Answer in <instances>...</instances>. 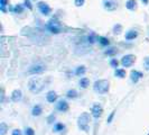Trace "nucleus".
I'll use <instances>...</instances> for the list:
<instances>
[{
    "label": "nucleus",
    "instance_id": "obj_1",
    "mask_svg": "<svg viewBox=\"0 0 149 135\" xmlns=\"http://www.w3.org/2000/svg\"><path fill=\"white\" fill-rule=\"evenodd\" d=\"M91 112H83L79 117H77V127L80 131H83L85 133L90 132V124H91Z\"/></svg>",
    "mask_w": 149,
    "mask_h": 135
},
{
    "label": "nucleus",
    "instance_id": "obj_2",
    "mask_svg": "<svg viewBox=\"0 0 149 135\" xmlns=\"http://www.w3.org/2000/svg\"><path fill=\"white\" fill-rule=\"evenodd\" d=\"M46 30L53 35H58L63 32V25L57 17H52L46 22Z\"/></svg>",
    "mask_w": 149,
    "mask_h": 135
},
{
    "label": "nucleus",
    "instance_id": "obj_3",
    "mask_svg": "<svg viewBox=\"0 0 149 135\" xmlns=\"http://www.w3.org/2000/svg\"><path fill=\"white\" fill-rule=\"evenodd\" d=\"M46 87V82H45L44 79H40V78H31L29 81H28V89L30 92L33 94H39L45 89Z\"/></svg>",
    "mask_w": 149,
    "mask_h": 135
},
{
    "label": "nucleus",
    "instance_id": "obj_4",
    "mask_svg": "<svg viewBox=\"0 0 149 135\" xmlns=\"http://www.w3.org/2000/svg\"><path fill=\"white\" fill-rule=\"evenodd\" d=\"M93 90L97 95H105L110 90V81L107 79H100L93 83Z\"/></svg>",
    "mask_w": 149,
    "mask_h": 135
},
{
    "label": "nucleus",
    "instance_id": "obj_5",
    "mask_svg": "<svg viewBox=\"0 0 149 135\" xmlns=\"http://www.w3.org/2000/svg\"><path fill=\"white\" fill-rule=\"evenodd\" d=\"M136 62V55L134 54H126L120 59V65L122 68H131Z\"/></svg>",
    "mask_w": 149,
    "mask_h": 135
},
{
    "label": "nucleus",
    "instance_id": "obj_6",
    "mask_svg": "<svg viewBox=\"0 0 149 135\" xmlns=\"http://www.w3.org/2000/svg\"><path fill=\"white\" fill-rule=\"evenodd\" d=\"M36 7L39 10V13L42 14V16L48 17V16H51V14H52V8H51V6L47 2H45V1H37Z\"/></svg>",
    "mask_w": 149,
    "mask_h": 135
},
{
    "label": "nucleus",
    "instance_id": "obj_7",
    "mask_svg": "<svg viewBox=\"0 0 149 135\" xmlns=\"http://www.w3.org/2000/svg\"><path fill=\"white\" fill-rule=\"evenodd\" d=\"M55 109L60 112H66L70 110V104L66 99H58L55 103Z\"/></svg>",
    "mask_w": 149,
    "mask_h": 135
},
{
    "label": "nucleus",
    "instance_id": "obj_8",
    "mask_svg": "<svg viewBox=\"0 0 149 135\" xmlns=\"http://www.w3.org/2000/svg\"><path fill=\"white\" fill-rule=\"evenodd\" d=\"M46 71V67L43 63H36L30 65V68L28 69V73L29 75H42Z\"/></svg>",
    "mask_w": 149,
    "mask_h": 135
},
{
    "label": "nucleus",
    "instance_id": "obj_9",
    "mask_svg": "<svg viewBox=\"0 0 149 135\" xmlns=\"http://www.w3.org/2000/svg\"><path fill=\"white\" fill-rule=\"evenodd\" d=\"M102 5H103L104 10L107 11H114L119 8V4L117 0H103Z\"/></svg>",
    "mask_w": 149,
    "mask_h": 135
},
{
    "label": "nucleus",
    "instance_id": "obj_10",
    "mask_svg": "<svg viewBox=\"0 0 149 135\" xmlns=\"http://www.w3.org/2000/svg\"><path fill=\"white\" fill-rule=\"evenodd\" d=\"M103 114V107L100 105V104H94L91 108V115L93 118L99 120Z\"/></svg>",
    "mask_w": 149,
    "mask_h": 135
},
{
    "label": "nucleus",
    "instance_id": "obj_11",
    "mask_svg": "<svg viewBox=\"0 0 149 135\" xmlns=\"http://www.w3.org/2000/svg\"><path fill=\"white\" fill-rule=\"evenodd\" d=\"M143 78V73L139 70H131L130 72V80L132 83H138Z\"/></svg>",
    "mask_w": 149,
    "mask_h": 135
},
{
    "label": "nucleus",
    "instance_id": "obj_12",
    "mask_svg": "<svg viewBox=\"0 0 149 135\" xmlns=\"http://www.w3.org/2000/svg\"><path fill=\"white\" fill-rule=\"evenodd\" d=\"M57 100H58V95H57L56 91L49 90V91L46 94V101H47L48 104H55Z\"/></svg>",
    "mask_w": 149,
    "mask_h": 135
},
{
    "label": "nucleus",
    "instance_id": "obj_13",
    "mask_svg": "<svg viewBox=\"0 0 149 135\" xmlns=\"http://www.w3.org/2000/svg\"><path fill=\"white\" fill-rule=\"evenodd\" d=\"M22 99V91L20 89H15L11 91L10 95V100L13 103H19Z\"/></svg>",
    "mask_w": 149,
    "mask_h": 135
},
{
    "label": "nucleus",
    "instance_id": "obj_14",
    "mask_svg": "<svg viewBox=\"0 0 149 135\" xmlns=\"http://www.w3.org/2000/svg\"><path fill=\"white\" fill-rule=\"evenodd\" d=\"M65 131H66V125H65L64 123L57 122V123H55L54 126H53V132H54V133L63 134V133H65Z\"/></svg>",
    "mask_w": 149,
    "mask_h": 135
},
{
    "label": "nucleus",
    "instance_id": "obj_15",
    "mask_svg": "<svg viewBox=\"0 0 149 135\" xmlns=\"http://www.w3.org/2000/svg\"><path fill=\"white\" fill-rule=\"evenodd\" d=\"M138 35H139V32L137 30H129L126 32V35H125V39L126 41H134L136 38L138 37Z\"/></svg>",
    "mask_w": 149,
    "mask_h": 135
},
{
    "label": "nucleus",
    "instance_id": "obj_16",
    "mask_svg": "<svg viewBox=\"0 0 149 135\" xmlns=\"http://www.w3.org/2000/svg\"><path fill=\"white\" fill-rule=\"evenodd\" d=\"M25 6H24V4H17L15 5L14 7H10L9 6V11H11V13H14L16 15H19V14H22L24 11H25Z\"/></svg>",
    "mask_w": 149,
    "mask_h": 135
},
{
    "label": "nucleus",
    "instance_id": "obj_17",
    "mask_svg": "<svg viewBox=\"0 0 149 135\" xmlns=\"http://www.w3.org/2000/svg\"><path fill=\"white\" fill-rule=\"evenodd\" d=\"M30 112H31V116L33 117H39V116H42V114H43V106L38 105V104L34 105Z\"/></svg>",
    "mask_w": 149,
    "mask_h": 135
},
{
    "label": "nucleus",
    "instance_id": "obj_18",
    "mask_svg": "<svg viewBox=\"0 0 149 135\" xmlns=\"http://www.w3.org/2000/svg\"><path fill=\"white\" fill-rule=\"evenodd\" d=\"M126 8L130 11H136L138 9V2L136 0H127L126 1Z\"/></svg>",
    "mask_w": 149,
    "mask_h": 135
},
{
    "label": "nucleus",
    "instance_id": "obj_19",
    "mask_svg": "<svg viewBox=\"0 0 149 135\" xmlns=\"http://www.w3.org/2000/svg\"><path fill=\"white\" fill-rule=\"evenodd\" d=\"M114 77L116 78H118V79H125L126 78V75H127V72H126V69H123V68H118V69H116L114 70Z\"/></svg>",
    "mask_w": 149,
    "mask_h": 135
},
{
    "label": "nucleus",
    "instance_id": "obj_20",
    "mask_svg": "<svg viewBox=\"0 0 149 135\" xmlns=\"http://www.w3.org/2000/svg\"><path fill=\"white\" fill-rule=\"evenodd\" d=\"M97 43L102 47H109L110 46V39L105 36H97Z\"/></svg>",
    "mask_w": 149,
    "mask_h": 135
},
{
    "label": "nucleus",
    "instance_id": "obj_21",
    "mask_svg": "<svg viewBox=\"0 0 149 135\" xmlns=\"http://www.w3.org/2000/svg\"><path fill=\"white\" fill-rule=\"evenodd\" d=\"M104 55L107 56H110V58H113L114 55H117L119 51H118V49H116V47H112V46H109V47H107L104 50Z\"/></svg>",
    "mask_w": 149,
    "mask_h": 135
},
{
    "label": "nucleus",
    "instance_id": "obj_22",
    "mask_svg": "<svg viewBox=\"0 0 149 135\" xmlns=\"http://www.w3.org/2000/svg\"><path fill=\"white\" fill-rule=\"evenodd\" d=\"M79 87L81 89H88L90 87V79L86 77H83L79 80Z\"/></svg>",
    "mask_w": 149,
    "mask_h": 135
},
{
    "label": "nucleus",
    "instance_id": "obj_23",
    "mask_svg": "<svg viewBox=\"0 0 149 135\" xmlns=\"http://www.w3.org/2000/svg\"><path fill=\"white\" fill-rule=\"evenodd\" d=\"M66 98L67 99H71V100H74L76 98H79V92L76 89H70L66 91Z\"/></svg>",
    "mask_w": 149,
    "mask_h": 135
},
{
    "label": "nucleus",
    "instance_id": "obj_24",
    "mask_svg": "<svg viewBox=\"0 0 149 135\" xmlns=\"http://www.w3.org/2000/svg\"><path fill=\"white\" fill-rule=\"evenodd\" d=\"M86 73V67L85 65H79V67L75 69L74 71V75L76 77H83V75Z\"/></svg>",
    "mask_w": 149,
    "mask_h": 135
},
{
    "label": "nucleus",
    "instance_id": "obj_25",
    "mask_svg": "<svg viewBox=\"0 0 149 135\" xmlns=\"http://www.w3.org/2000/svg\"><path fill=\"white\" fill-rule=\"evenodd\" d=\"M122 32H123V27H122L121 24H116V25L112 27V33H113V35H120Z\"/></svg>",
    "mask_w": 149,
    "mask_h": 135
},
{
    "label": "nucleus",
    "instance_id": "obj_26",
    "mask_svg": "<svg viewBox=\"0 0 149 135\" xmlns=\"http://www.w3.org/2000/svg\"><path fill=\"white\" fill-rule=\"evenodd\" d=\"M85 39H86V42H88L90 45H93L95 42H97V36L95 35V34L91 33V34H89V35L85 37Z\"/></svg>",
    "mask_w": 149,
    "mask_h": 135
},
{
    "label": "nucleus",
    "instance_id": "obj_27",
    "mask_svg": "<svg viewBox=\"0 0 149 135\" xmlns=\"http://www.w3.org/2000/svg\"><path fill=\"white\" fill-rule=\"evenodd\" d=\"M7 7H9V0H0V10H1V13L6 14L8 11Z\"/></svg>",
    "mask_w": 149,
    "mask_h": 135
},
{
    "label": "nucleus",
    "instance_id": "obj_28",
    "mask_svg": "<svg viewBox=\"0 0 149 135\" xmlns=\"http://www.w3.org/2000/svg\"><path fill=\"white\" fill-rule=\"evenodd\" d=\"M8 132V125L6 123H0V135H6Z\"/></svg>",
    "mask_w": 149,
    "mask_h": 135
},
{
    "label": "nucleus",
    "instance_id": "obj_29",
    "mask_svg": "<svg viewBox=\"0 0 149 135\" xmlns=\"http://www.w3.org/2000/svg\"><path fill=\"white\" fill-rule=\"evenodd\" d=\"M109 64H110V67L112 68V69H118L120 65V61L117 60V59H111V60L109 61Z\"/></svg>",
    "mask_w": 149,
    "mask_h": 135
},
{
    "label": "nucleus",
    "instance_id": "obj_30",
    "mask_svg": "<svg viewBox=\"0 0 149 135\" xmlns=\"http://www.w3.org/2000/svg\"><path fill=\"white\" fill-rule=\"evenodd\" d=\"M55 120H56V115H55L54 112H52L51 115H48V116H47V118H46V122H47V124H48V125L55 124V123H54Z\"/></svg>",
    "mask_w": 149,
    "mask_h": 135
},
{
    "label": "nucleus",
    "instance_id": "obj_31",
    "mask_svg": "<svg viewBox=\"0 0 149 135\" xmlns=\"http://www.w3.org/2000/svg\"><path fill=\"white\" fill-rule=\"evenodd\" d=\"M24 135H35V129L30 126H27L24 129Z\"/></svg>",
    "mask_w": 149,
    "mask_h": 135
},
{
    "label": "nucleus",
    "instance_id": "obj_32",
    "mask_svg": "<svg viewBox=\"0 0 149 135\" xmlns=\"http://www.w3.org/2000/svg\"><path fill=\"white\" fill-rule=\"evenodd\" d=\"M24 6H25V8L26 9H28V10H33L34 9V6H33V4H31V0H24Z\"/></svg>",
    "mask_w": 149,
    "mask_h": 135
},
{
    "label": "nucleus",
    "instance_id": "obj_33",
    "mask_svg": "<svg viewBox=\"0 0 149 135\" xmlns=\"http://www.w3.org/2000/svg\"><path fill=\"white\" fill-rule=\"evenodd\" d=\"M142 64H143V69H145V71H148L149 72V56H146V58L143 59Z\"/></svg>",
    "mask_w": 149,
    "mask_h": 135
},
{
    "label": "nucleus",
    "instance_id": "obj_34",
    "mask_svg": "<svg viewBox=\"0 0 149 135\" xmlns=\"http://www.w3.org/2000/svg\"><path fill=\"white\" fill-rule=\"evenodd\" d=\"M74 5H75V7H77V8L83 7V6L85 5V0H74Z\"/></svg>",
    "mask_w": 149,
    "mask_h": 135
},
{
    "label": "nucleus",
    "instance_id": "obj_35",
    "mask_svg": "<svg viewBox=\"0 0 149 135\" xmlns=\"http://www.w3.org/2000/svg\"><path fill=\"white\" fill-rule=\"evenodd\" d=\"M114 115H116V110H113V112L109 115V117H108V120H107V123H108V124H111L112 123V120L114 118Z\"/></svg>",
    "mask_w": 149,
    "mask_h": 135
},
{
    "label": "nucleus",
    "instance_id": "obj_36",
    "mask_svg": "<svg viewBox=\"0 0 149 135\" xmlns=\"http://www.w3.org/2000/svg\"><path fill=\"white\" fill-rule=\"evenodd\" d=\"M11 135H24V132L19 128H15V129H13Z\"/></svg>",
    "mask_w": 149,
    "mask_h": 135
},
{
    "label": "nucleus",
    "instance_id": "obj_37",
    "mask_svg": "<svg viewBox=\"0 0 149 135\" xmlns=\"http://www.w3.org/2000/svg\"><path fill=\"white\" fill-rule=\"evenodd\" d=\"M5 97H6V95H5V90L1 88V90H0V103H1V104L5 101Z\"/></svg>",
    "mask_w": 149,
    "mask_h": 135
},
{
    "label": "nucleus",
    "instance_id": "obj_38",
    "mask_svg": "<svg viewBox=\"0 0 149 135\" xmlns=\"http://www.w3.org/2000/svg\"><path fill=\"white\" fill-rule=\"evenodd\" d=\"M140 1H141V2L143 4V5H145V6H147V5L149 4V0H140Z\"/></svg>",
    "mask_w": 149,
    "mask_h": 135
},
{
    "label": "nucleus",
    "instance_id": "obj_39",
    "mask_svg": "<svg viewBox=\"0 0 149 135\" xmlns=\"http://www.w3.org/2000/svg\"><path fill=\"white\" fill-rule=\"evenodd\" d=\"M31 1H36V0H31Z\"/></svg>",
    "mask_w": 149,
    "mask_h": 135
}]
</instances>
